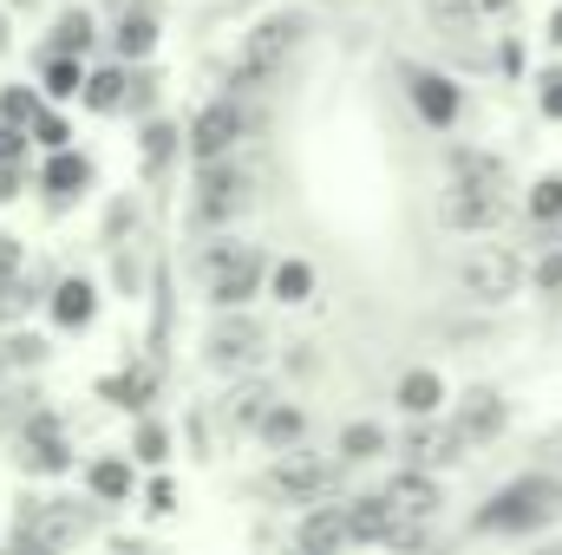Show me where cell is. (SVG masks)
Instances as JSON below:
<instances>
[{"label": "cell", "mask_w": 562, "mask_h": 555, "mask_svg": "<svg viewBox=\"0 0 562 555\" xmlns=\"http://www.w3.org/2000/svg\"><path fill=\"white\" fill-rule=\"evenodd\" d=\"M504 209H510V196H504V170H497V163H477V157H471L464 177L438 196V223H445V229H464V236L497 229Z\"/></svg>", "instance_id": "cell-1"}, {"label": "cell", "mask_w": 562, "mask_h": 555, "mask_svg": "<svg viewBox=\"0 0 562 555\" xmlns=\"http://www.w3.org/2000/svg\"><path fill=\"white\" fill-rule=\"evenodd\" d=\"M557 497H562L557 477H524V484H510V490H497V497L484 503L477 530H504V536H524V530H537V523L557 510Z\"/></svg>", "instance_id": "cell-2"}, {"label": "cell", "mask_w": 562, "mask_h": 555, "mask_svg": "<svg viewBox=\"0 0 562 555\" xmlns=\"http://www.w3.org/2000/svg\"><path fill=\"white\" fill-rule=\"evenodd\" d=\"M294 33H301V20H294V13H281V20H262V26L243 39V53H236L229 92H256V86H269V79L281 72V59H288V46H294Z\"/></svg>", "instance_id": "cell-3"}, {"label": "cell", "mask_w": 562, "mask_h": 555, "mask_svg": "<svg viewBox=\"0 0 562 555\" xmlns=\"http://www.w3.org/2000/svg\"><path fill=\"white\" fill-rule=\"evenodd\" d=\"M458 287H464V301H477V307H504V301H517V287H524V262H517V249H471L464 269H458Z\"/></svg>", "instance_id": "cell-4"}, {"label": "cell", "mask_w": 562, "mask_h": 555, "mask_svg": "<svg viewBox=\"0 0 562 555\" xmlns=\"http://www.w3.org/2000/svg\"><path fill=\"white\" fill-rule=\"evenodd\" d=\"M243 203H249V177L236 163L210 157L203 163V183H196V216L203 223H229V216H243Z\"/></svg>", "instance_id": "cell-5"}, {"label": "cell", "mask_w": 562, "mask_h": 555, "mask_svg": "<svg viewBox=\"0 0 562 555\" xmlns=\"http://www.w3.org/2000/svg\"><path fill=\"white\" fill-rule=\"evenodd\" d=\"M256 281H262V262H256V249H216L210 256V301H223V307H236V301H249L256 294Z\"/></svg>", "instance_id": "cell-6"}, {"label": "cell", "mask_w": 562, "mask_h": 555, "mask_svg": "<svg viewBox=\"0 0 562 555\" xmlns=\"http://www.w3.org/2000/svg\"><path fill=\"white\" fill-rule=\"evenodd\" d=\"M269 484H276L281 497H321V490L334 484V457H321V451H288Z\"/></svg>", "instance_id": "cell-7"}, {"label": "cell", "mask_w": 562, "mask_h": 555, "mask_svg": "<svg viewBox=\"0 0 562 555\" xmlns=\"http://www.w3.org/2000/svg\"><path fill=\"white\" fill-rule=\"evenodd\" d=\"M243 138V112H236V99H223V105H210L203 118H196V132H190V150L210 163V157H229V144Z\"/></svg>", "instance_id": "cell-8"}, {"label": "cell", "mask_w": 562, "mask_h": 555, "mask_svg": "<svg viewBox=\"0 0 562 555\" xmlns=\"http://www.w3.org/2000/svg\"><path fill=\"white\" fill-rule=\"evenodd\" d=\"M386 503H393L406 523H425V517H438V510H445V490H438V477L406 471V477H393V484H386Z\"/></svg>", "instance_id": "cell-9"}, {"label": "cell", "mask_w": 562, "mask_h": 555, "mask_svg": "<svg viewBox=\"0 0 562 555\" xmlns=\"http://www.w3.org/2000/svg\"><path fill=\"white\" fill-rule=\"evenodd\" d=\"M256 347H262V333H256L249 320H216V327L203 333L210 366H243V360H256Z\"/></svg>", "instance_id": "cell-10"}, {"label": "cell", "mask_w": 562, "mask_h": 555, "mask_svg": "<svg viewBox=\"0 0 562 555\" xmlns=\"http://www.w3.org/2000/svg\"><path fill=\"white\" fill-rule=\"evenodd\" d=\"M347 543H360L353 503H347V510H314V517L301 523V550H347Z\"/></svg>", "instance_id": "cell-11"}, {"label": "cell", "mask_w": 562, "mask_h": 555, "mask_svg": "<svg viewBox=\"0 0 562 555\" xmlns=\"http://www.w3.org/2000/svg\"><path fill=\"white\" fill-rule=\"evenodd\" d=\"M458 431H464L471 444L497 438V431H504V399H497V393H471V399L458 406Z\"/></svg>", "instance_id": "cell-12"}, {"label": "cell", "mask_w": 562, "mask_h": 555, "mask_svg": "<svg viewBox=\"0 0 562 555\" xmlns=\"http://www.w3.org/2000/svg\"><path fill=\"white\" fill-rule=\"evenodd\" d=\"M413 105H419L431 125H451V118H458V92H451L438 72H413Z\"/></svg>", "instance_id": "cell-13"}, {"label": "cell", "mask_w": 562, "mask_h": 555, "mask_svg": "<svg viewBox=\"0 0 562 555\" xmlns=\"http://www.w3.org/2000/svg\"><path fill=\"white\" fill-rule=\"evenodd\" d=\"M400 406L413 418H431L438 406H445V386H438V373H406L400 380Z\"/></svg>", "instance_id": "cell-14"}, {"label": "cell", "mask_w": 562, "mask_h": 555, "mask_svg": "<svg viewBox=\"0 0 562 555\" xmlns=\"http://www.w3.org/2000/svg\"><path fill=\"white\" fill-rule=\"evenodd\" d=\"M269 406H276V393H269V386H243V393H229L223 418H229V424H249V431H262Z\"/></svg>", "instance_id": "cell-15"}, {"label": "cell", "mask_w": 562, "mask_h": 555, "mask_svg": "<svg viewBox=\"0 0 562 555\" xmlns=\"http://www.w3.org/2000/svg\"><path fill=\"white\" fill-rule=\"evenodd\" d=\"M33 471H59L66 464V444H59V431L53 424H33V438H26V451H20Z\"/></svg>", "instance_id": "cell-16"}, {"label": "cell", "mask_w": 562, "mask_h": 555, "mask_svg": "<svg viewBox=\"0 0 562 555\" xmlns=\"http://www.w3.org/2000/svg\"><path fill=\"white\" fill-rule=\"evenodd\" d=\"M53 314H59V327H86L92 320V287L86 281H66L59 301H53Z\"/></svg>", "instance_id": "cell-17"}, {"label": "cell", "mask_w": 562, "mask_h": 555, "mask_svg": "<svg viewBox=\"0 0 562 555\" xmlns=\"http://www.w3.org/2000/svg\"><path fill=\"white\" fill-rule=\"evenodd\" d=\"M431 26H445L451 39H471V0H425Z\"/></svg>", "instance_id": "cell-18"}, {"label": "cell", "mask_w": 562, "mask_h": 555, "mask_svg": "<svg viewBox=\"0 0 562 555\" xmlns=\"http://www.w3.org/2000/svg\"><path fill=\"white\" fill-rule=\"evenodd\" d=\"M92 490H99V497H125V490H132V471H125L119 457H99V464H92Z\"/></svg>", "instance_id": "cell-19"}, {"label": "cell", "mask_w": 562, "mask_h": 555, "mask_svg": "<svg viewBox=\"0 0 562 555\" xmlns=\"http://www.w3.org/2000/svg\"><path fill=\"white\" fill-rule=\"evenodd\" d=\"M262 438H269V444H294V438H301V412H294V406H269Z\"/></svg>", "instance_id": "cell-20"}, {"label": "cell", "mask_w": 562, "mask_h": 555, "mask_svg": "<svg viewBox=\"0 0 562 555\" xmlns=\"http://www.w3.org/2000/svg\"><path fill=\"white\" fill-rule=\"evenodd\" d=\"M150 39H157V26H150L144 13L119 20V53H132V59H138V53H150Z\"/></svg>", "instance_id": "cell-21"}, {"label": "cell", "mask_w": 562, "mask_h": 555, "mask_svg": "<svg viewBox=\"0 0 562 555\" xmlns=\"http://www.w3.org/2000/svg\"><path fill=\"white\" fill-rule=\"evenodd\" d=\"M86 39H92V20H86V13H66V20L53 26V46H59V53H79Z\"/></svg>", "instance_id": "cell-22"}, {"label": "cell", "mask_w": 562, "mask_h": 555, "mask_svg": "<svg viewBox=\"0 0 562 555\" xmlns=\"http://www.w3.org/2000/svg\"><path fill=\"white\" fill-rule=\"evenodd\" d=\"M307 287H314V275H307L301 262H281V269H276V294H281V301H301Z\"/></svg>", "instance_id": "cell-23"}, {"label": "cell", "mask_w": 562, "mask_h": 555, "mask_svg": "<svg viewBox=\"0 0 562 555\" xmlns=\"http://www.w3.org/2000/svg\"><path fill=\"white\" fill-rule=\"evenodd\" d=\"M340 451H347V457H373V451H386V431H373V424H353Z\"/></svg>", "instance_id": "cell-24"}, {"label": "cell", "mask_w": 562, "mask_h": 555, "mask_svg": "<svg viewBox=\"0 0 562 555\" xmlns=\"http://www.w3.org/2000/svg\"><path fill=\"white\" fill-rule=\"evenodd\" d=\"M46 183H53V190H79V183H86V163H79V157H53Z\"/></svg>", "instance_id": "cell-25"}, {"label": "cell", "mask_w": 562, "mask_h": 555, "mask_svg": "<svg viewBox=\"0 0 562 555\" xmlns=\"http://www.w3.org/2000/svg\"><path fill=\"white\" fill-rule=\"evenodd\" d=\"M119 92H125V79H119V72H99V79H92V92H86V99H92V105H99V112H112V105H119Z\"/></svg>", "instance_id": "cell-26"}, {"label": "cell", "mask_w": 562, "mask_h": 555, "mask_svg": "<svg viewBox=\"0 0 562 555\" xmlns=\"http://www.w3.org/2000/svg\"><path fill=\"white\" fill-rule=\"evenodd\" d=\"M530 209L550 223V216H562V177H550V183H537V196H530Z\"/></svg>", "instance_id": "cell-27"}, {"label": "cell", "mask_w": 562, "mask_h": 555, "mask_svg": "<svg viewBox=\"0 0 562 555\" xmlns=\"http://www.w3.org/2000/svg\"><path fill=\"white\" fill-rule=\"evenodd\" d=\"M46 86H53L59 99H66V92H79V66H66V59H53V66H46Z\"/></svg>", "instance_id": "cell-28"}, {"label": "cell", "mask_w": 562, "mask_h": 555, "mask_svg": "<svg viewBox=\"0 0 562 555\" xmlns=\"http://www.w3.org/2000/svg\"><path fill=\"white\" fill-rule=\"evenodd\" d=\"M13 281H20V249H13V242H0V294H7Z\"/></svg>", "instance_id": "cell-29"}, {"label": "cell", "mask_w": 562, "mask_h": 555, "mask_svg": "<svg viewBox=\"0 0 562 555\" xmlns=\"http://www.w3.org/2000/svg\"><path fill=\"white\" fill-rule=\"evenodd\" d=\"M7 118H20V125H26V118H33V99H26V92H20V86H13V92H7Z\"/></svg>", "instance_id": "cell-30"}, {"label": "cell", "mask_w": 562, "mask_h": 555, "mask_svg": "<svg viewBox=\"0 0 562 555\" xmlns=\"http://www.w3.org/2000/svg\"><path fill=\"white\" fill-rule=\"evenodd\" d=\"M543 112L562 118V72H557V79H543Z\"/></svg>", "instance_id": "cell-31"}, {"label": "cell", "mask_w": 562, "mask_h": 555, "mask_svg": "<svg viewBox=\"0 0 562 555\" xmlns=\"http://www.w3.org/2000/svg\"><path fill=\"white\" fill-rule=\"evenodd\" d=\"M33 132H40V144H59V138H66V125H59V118H40Z\"/></svg>", "instance_id": "cell-32"}, {"label": "cell", "mask_w": 562, "mask_h": 555, "mask_svg": "<svg viewBox=\"0 0 562 555\" xmlns=\"http://www.w3.org/2000/svg\"><path fill=\"white\" fill-rule=\"evenodd\" d=\"M20 144H26V138H13V132H0V163H7V157H20Z\"/></svg>", "instance_id": "cell-33"}, {"label": "cell", "mask_w": 562, "mask_h": 555, "mask_svg": "<svg viewBox=\"0 0 562 555\" xmlns=\"http://www.w3.org/2000/svg\"><path fill=\"white\" fill-rule=\"evenodd\" d=\"M7 190H13V170H0V203H7Z\"/></svg>", "instance_id": "cell-34"}, {"label": "cell", "mask_w": 562, "mask_h": 555, "mask_svg": "<svg viewBox=\"0 0 562 555\" xmlns=\"http://www.w3.org/2000/svg\"><path fill=\"white\" fill-rule=\"evenodd\" d=\"M550 477H557V484H562V464H557V471H550Z\"/></svg>", "instance_id": "cell-35"}, {"label": "cell", "mask_w": 562, "mask_h": 555, "mask_svg": "<svg viewBox=\"0 0 562 555\" xmlns=\"http://www.w3.org/2000/svg\"><path fill=\"white\" fill-rule=\"evenodd\" d=\"M557 39H562V13H557Z\"/></svg>", "instance_id": "cell-36"}]
</instances>
